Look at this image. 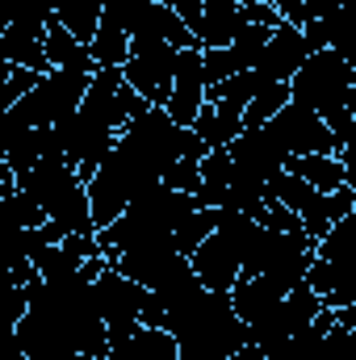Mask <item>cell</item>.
<instances>
[{"instance_id": "obj_16", "label": "cell", "mask_w": 356, "mask_h": 360, "mask_svg": "<svg viewBox=\"0 0 356 360\" xmlns=\"http://www.w3.org/2000/svg\"><path fill=\"white\" fill-rule=\"evenodd\" d=\"M42 51H46V63L51 68H68V72H96V63H92V55H89V46L84 42H76L55 17L46 21V34H42Z\"/></svg>"}, {"instance_id": "obj_15", "label": "cell", "mask_w": 356, "mask_h": 360, "mask_svg": "<svg viewBox=\"0 0 356 360\" xmlns=\"http://www.w3.org/2000/svg\"><path fill=\"white\" fill-rule=\"evenodd\" d=\"M285 172L302 176L310 188H319V193H331L340 184H352V168L340 155H293L285 164Z\"/></svg>"}, {"instance_id": "obj_36", "label": "cell", "mask_w": 356, "mask_h": 360, "mask_svg": "<svg viewBox=\"0 0 356 360\" xmlns=\"http://www.w3.org/2000/svg\"><path fill=\"white\" fill-rule=\"evenodd\" d=\"M147 4H164V0H147Z\"/></svg>"}, {"instance_id": "obj_35", "label": "cell", "mask_w": 356, "mask_h": 360, "mask_svg": "<svg viewBox=\"0 0 356 360\" xmlns=\"http://www.w3.org/2000/svg\"><path fill=\"white\" fill-rule=\"evenodd\" d=\"M235 4H256V0H235Z\"/></svg>"}, {"instance_id": "obj_9", "label": "cell", "mask_w": 356, "mask_h": 360, "mask_svg": "<svg viewBox=\"0 0 356 360\" xmlns=\"http://www.w3.org/2000/svg\"><path fill=\"white\" fill-rule=\"evenodd\" d=\"M306 55H310V51H306V42H302V30L281 21V25L268 34L265 51L256 55L252 76H256L260 84H289V80H293V72L302 68V59H306Z\"/></svg>"}, {"instance_id": "obj_33", "label": "cell", "mask_w": 356, "mask_h": 360, "mask_svg": "<svg viewBox=\"0 0 356 360\" xmlns=\"http://www.w3.org/2000/svg\"><path fill=\"white\" fill-rule=\"evenodd\" d=\"M227 360H268V356L260 352V348H256V344H239V348H235V352H231Z\"/></svg>"}, {"instance_id": "obj_30", "label": "cell", "mask_w": 356, "mask_h": 360, "mask_svg": "<svg viewBox=\"0 0 356 360\" xmlns=\"http://www.w3.org/2000/svg\"><path fill=\"white\" fill-rule=\"evenodd\" d=\"M243 8V21L248 25H265V30H276L281 25V13L268 4V0H256V4H239Z\"/></svg>"}, {"instance_id": "obj_17", "label": "cell", "mask_w": 356, "mask_h": 360, "mask_svg": "<svg viewBox=\"0 0 356 360\" xmlns=\"http://www.w3.org/2000/svg\"><path fill=\"white\" fill-rule=\"evenodd\" d=\"M105 360H177V344L160 327H139L130 340H122L117 348H109Z\"/></svg>"}, {"instance_id": "obj_25", "label": "cell", "mask_w": 356, "mask_h": 360, "mask_svg": "<svg viewBox=\"0 0 356 360\" xmlns=\"http://www.w3.org/2000/svg\"><path fill=\"white\" fill-rule=\"evenodd\" d=\"M268 34L272 30H265V25H243L235 38H231V55H235V63L243 68V72H252V63H256V55L265 51Z\"/></svg>"}, {"instance_id": "obj_11", "label": "cell", "mask_w": 356, "mask_h": 360, "mask_svg": "<svg viewBox=\"0 0 356 360\" xmlns=\"http://www.w3.org/2000/svg\"><path fill=\"white\" fill-rule=\"evenodd\" d=\"M356 210V184H340V188H331V193H314L306 205H302V214H298V222H302V235L310 239V243H319L340 218H348Z\"/></svg>"}, {"instance_id": "obj_13", "label": "cell", "mask_w": 356, "mask_h": 360, "mask_svg": "<svg viewBox=\"0 0 356 360\" xmlns=\"http://www.w3.org/2000/svg\"><path fill=\"white\" fill-rule=\"evenodd\" d=\"M243 8L235 0H201V25H197V46H231V38L243 30Z\"/></svg>"}, {"instance_id": "obj_7", "label": "cell", "mask_w": 356, "mask_h": 360, "mask_svg": "<svg viewBox=\"0 0 356 360\" xmlns=\"http://www.w3.org/2000/svg\"><path fill=\"white\" fill-rule=\"evenodd\" d=\"M227 155H231V172L243 180H268L276 176V172H285V164H289V155L272 143V134H268L265 126L260 130H243L231 147H227Z\"/></svg>"}, {"instance_id": "obj_4", "label": "cell", "mask_w": 356, "mask_h": 360, "mask_svg": "<svg viewBox=\"0 0 356 360\" xmlns=\"http://www.w3.org/2000/svg\"><path fill=\"white\" fill-rule=\"evenodd\" d=\"M172 68H177V46H168L160 38H130V55L122 63V80L147 105L164 109V101L172 92Z\"/></svg>"}, {"instance_id": "obj_3", "label": "cell", "mask_w": 356, "mask_h": 360, "mask_svg": "<svg viewBox=\"0 0 356 360\" xmlns=\"http://www.w3.org/2000/svg\"><path fill=\"white\" fill-rule=\"evenodd\" d=\"M319 310H323L319 293H310V289H306V281H302V285H293L289 293H281V297L268 306L265 319L248 323V344H256V348L272 360L281 348H285V340H289V335H298V331L319 314Z\"/></svg>"}, {"instance_id": "obj_23", "label": "cell", "mask_w": 356, "mask_h": 360, "mask_svg": "<svg viewBox=\"0 0 356 360\" xmlns=\"http://www.w3.org/2000/svg\"><path fill=\"white\" fill-rule=\"evenodd\" d=\"M205 235H214V210H189L177 226H172V248H177L180 256H193V248Z\"/></svg>"}, {"instance_id": "obj_5", "label": "cell", "mask_w": 356, "mask_h": 360, "mask_svg": "<svg viewBox=\"0 0 356 360\" xmlns=\"http://www.w3.org/2000/svg\"><path fill=\"white\" fill-rule=\"evenodd\" d=\"M265 130L272 134V143H276L289 160H293V155H340V147H336L327 122H323L319 113L293 105V101L268 117Z\"/></svg>"}, {"instance_id": "obj_26", "label": "cell", "mask_w": 356, "mask_h": 360, "mask_svg": "<svg viewBox=\"0 0 356 360\" xmlns=\"http://www.w3.org/2000/svg\"><path fill=\"white\" fill-rule=\"evenodd\" d=\"M252 218H256V226H260V231H276V235H293V231H302L298 214H293V210H285L281 201H265Z\"/></svg>"}, {"instance_id": "obj_18", "label": "cell", "mask_w": 356, "mask_h": 360, "mask_svg": "<svg viewBox=\"0 0 356 360\" xmlns=\"http://www.w3.org/2000/svg\"><path fill=\"white\" fill-rule=\"evenodd\" d=\"M227 293H231V310H235L243 323H256V319H265L268 306L281 297V293L268 285L265 276H239V281H235Z\"/></svg>"}, {"instance_id": "obj_28", "label": "cell", "mask_w": 356, "mask_h": 360, "mask_svg": "<svg viewBox=\"0 0 356 360\" xmlns=\"http://www.w3.org/2000/svg\"><path fill=\"white\" fill-rule=\"evenodd\" d=\"M25 306H30L25 289H21V285H13V281H0V323L17 327V323H21V314H25Z\"/></svg>"}, {"instance_id": "obj_27", "label": "cell", "mask_w": 356, "mask_h": 360, "mask_svg": "<svg viewBox=\"0 0 356 360\" xmlns=\"http://www.w3.org/2000/svg\"><path fill=\"white\" fill-rule=\"evenodd\" d=\"M319 360H356V331L331 323V331L323 335V356Z\"/></svg>"}, {"instance_id": "obj_31", "label": "cell", "mask_w": 356, "mask_h": 360, "mask_svg": "<svg viewBox=\"0 0 356 360\" xmlns=\"http://www.w3.org/2000/svg\"><path fill=\"white\" fill-rule=\"evenodd\" d=\"M164 4L189 25V34H197V25H201V0H164Z\"/></svg>"}, {"instance_id": "obj_12", "label": "cell", "mask_w": 356, "mask_h": 360, "mask_svg": "<svg viewBox=\"0 0 356 360\" xmlns=\"http://www.w3.org/2000/svg\"><path fill=\"white\" fill-rule=\"evenodd\" d=\"M189 130L201 139V147H205V151L231 147V143L243 134V109H239V105H227V101H214V105L205 101Z\"/></svg>"}, {"instance_id": "obj_32", "label": "cell", "mask_w": 356, "mask_h": 360, "mask_svg": "<svg viewBox=\"0 0 356 360\" xmlns=\"http://www.w3.org/2000/svg\"><path fill=\"white\" fill-rule=\"evenodd\" d=\"M268 4L281 13L285 25H298V30L306 25V0H268Z\"/></svg>"}, {"instance_id": "obj_19", "label": "cell", "mask_w": 356, "mask_h": 360, "mask_svg": "<svg viewBox=\"0 0 356 360\" xmlns=\"http://www.w3.org/2000/svg\"><path fill=\"white\" fill-rule=\"evenodd\" d=\"M46 151H59V147H55V139H51V126H38V130H25L21 139H13V147H8L0 160L8 164L13 176H25ZM59 155H63V151H59Z\"/></svg>"}, {"instance_id": "obj_34", "label": "cell", "mask_w": 356, "mask_h": 360, "mask_svg": "<svg viewBox=\"0 0 356 360\" xmlns=\"http://www.w3.org/2000/svg\"><path fill=\"white\" fill-rule=\"evenodd\" d=\"M13 8H17V0H0V30L13 21Z\"/></svg>"}, {"instance_id": "obj_2", "label": "cell", "mask_w": 356, "mask_h": 360, "mask_svg": "<svg viewBox=\"0 0 356 360\" xmlns=\"http://www.w3.org/2000/svg\"><path fill=\"white\" fill-rule=\"evenodd\" d=\"M89 80H92L89 72L51 68L46 76H38V80H34V89L25 92L21 101H13V109L21 113V122H25L30 130H38V126H55L59 117H68V113L84 101Z\"/></svg>"}, {"instance_id": "obj_22", "label": "cell", "mask_w": 356, "mask_h": 360, "mask_svg": "<svg viewBox=\"0 0 356 360\" xmlns=\"http://www.w3.org/2000/svg\"><path fill=\"white\" fill-rule=\"evenodd\" d=\"M289 105V84H260L256 96L243 105V130H260L276 109Z\"/></svg>"}, {"instance_id": "obj_20", "label": "cell", "mask_w": 356, "mask_h": 360, "mask_svg": "<svg viewBox=\"0 0 356 360\" xmlns=\"http://www.w3.org/2000/svg\"><path fill=\"white\" fill-rule=\"evenodd\" d=\"M89 55L96 68H122L126 55H130V34L113 17L101 13V25H96V34H92V42H89Z\"/></svg>"}, {"instance_id": "obj_8", "label": "cell", "mask_w": 356, "mask_h": 360, "mask_svg": "<svg viewBox=\"0 0 356 360\" xmlns=\"http://www.w3.org/2000/svg\"><path fill=\"white\" fill-rule=\"evenodd\" d=\"M76 184H80V180H76V168H72L59 151H46V155H42L25 176H17V193H25V197H30V201L51 218V210H55V205L76 188Z\"/></svg>"}, {"instance_id": "obj_29", "label": "cell", "mask_w": 356, "mask_h": 360, "mask_svg": "<svg viewBox=\"0 0 356 360\" xmlns=\"http://www.w3.org/2000/svg\"><path fill=\"white\" fill-rule=\"evenodd\" d=\"M160 184L172 188V193H193V188L201 184V176H197V160H177V164L160 176Z\"/></svg>"}, {"instance_id": "obj_6", "label": "cell", "mask_w": 356, "mask_h": 360, "mask_svg": "<svg viewBox=\"0 0 356 360\" xmlns=\"http://www.w3.org/2000/svg\"><path fill=\"white\" fill-rule=\"evenodd\" d=\"M143 297H147V289H143L139 281L122 276L113 264H105V269H101V276L92 281V302H96V314H101V323H105V327H117V323H139Z\"/></svg>"}, {"instance_id": "obj_10", "label": "cell", "mask_w": 356, "mask_h": 360, "mask_svg": "<svg viewBox=\"0 0 356 360\" xmlns=\"http://www.w3.org/2000/svg\"><path fill=\"white\" fill-rule=\"evenodd\" d=\"M239 248L227 239V235H205L197 248H193V256H189V269L193 276L201 281V289H218V293H227L235 281H239Z\"/></svg>"}, {"instance_id": "obj_24", "label": "cell", "mask_w": 356, "mask_h": 360, "mask_svg": "<svg viewBox=\"0 0 356 360\" xmlns=\"http://www.w3.org/2000/svg\"><path fill=\"white\" fill-rule=\"evenodd\" d=\"M235 72H243V68L235 63L231 46H205V51H201V80H205V89H210V84L231 80Z\"/></svg>"}, {"instance_id": "obj_21", "label": "cell", "mask_w": 356, "mask_h": 360, "mask_svg": "<svg viewBox=\"0 0 356 360\" xmlns=\"http://www.w3.org/2000/svg\"><path fill=\"white\" fill-rule=\"evenodd\" d=\"M101 8H105V0H59V4H55V21H59L76 42L89 46L92 34H96V25H101Z\"/></svg>"}, {"instance_id": "obj_14", "label": "cell", "mask_w": 356, "mask_h": 360, "mask_svg": "<svg viewBox=\"0 0 356 360\" xmlns=\"http://www.w3.org/2000/svg\"><path fill=\"white\" fill-rule=\"evenodd\" d=\"M130 38H160V42H168L177 51H201L197 38L189 34V25L180 21L168 4H147L143 17H139V25L130 30Z\"/></svg>"}, {"instance_id": "obj_1", "label": "cell", "mask_w": 356, "mask_h": 360, "mask_svg": "<svg viewBox=\"0 0 356 360\" xmlns=\"http://www.w3.org/2000/svg\"><path fill=\"white\" fill-rule=\"evenodd\" d=\"M289 101L302 105V109H310V113H319V117H327L336 109H352L356 105V76H352L348 55L344 51H331V46L306 55L302 68L289 80Z\"/></svg>"}, {"instance_id": "obj_37", "label": "cell", "mask_w": 356, "mask_h": 360, "mask_svg": "<svg viewBox=\"0 0 356 360\" xmlns=\"http://www.w3.org/2000/svg\"><path fill=\"white\" fill-rule=\"evenodd\" d=\"M80 360H84V356H80Z\"/></svg>"}]
</instances>
